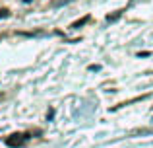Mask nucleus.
Returning <instances> with one entry per match:
<instances>
[{
  "mask_svg": "<svg viewBox=\"0 0 153 148\" xmlns=\"http://www.w3.org/2000/svg\"><path fill=\"white\" fill-rule=\"evenodd\" d=\"M29 138L31 137H29V134H25V133H14V134H10V137L6 138V144L12 146V148H18V146H23Z\"/></svg>",
  "mask_w": 153,
  "mask_h": 148,
  "instance_id": "f257e3e1",
  "label": "nucleus"
},
{
  "mask_svg": "<svg viewBox=\"0 0 153 148\" xmlns=\"http://www.w3.org/2000/svg\"><path fill=\"white\" fill-rule=\"evenodd\" d=\"M138 57H149V51H143V53H138Z\"/></svg>",
  "mask_w": 153,
  "mask_h": 148,
  "instance_id": "39448f33",
  "label": "nucleus"
},
{
  "mask_svg": "<svg viewBox=\"0 0 153 148\" xmlns=\"http://www.w3.org/2000/svg\"><path fill=\"white\" fill-rule=\"evenodd\" d=\"M122 12H126V10H118L116 14H112V16H107V22H116V20L122 16Z\"/></svg>",
  "mask_w": 153,
  "mask_h": 148,
  "instance_id": "7ed1b4c3",
  "label": "nucleus"
},
{
  "mask_svg": "<svg viewBox=\"0 0 153 148\" xmlns=\"http://www.w3.org/2000/svg\"><path fill=\"white\" fill-rule=\"evenodd\" d=\"M89 22V16H85V18H82V20H78V22H74L72 23V29H78V27H82V26H85V23Z\"/></svg>",
  "mask_w": 153,
  "mask_h": 148,
  "instance_id": "f03ea898",
  "label": "nucleus"
},
{
  "mask_svg": "<svg viewBox=\"0 0 153 148\" xmlns=\"http://www.w3.org/2000/svg\"><path fill=\"white\" fill-rule=\"evenodd\" d=\"M99 68H101L99 65H91V66H89V70H99Z\"/></svg>",
  "mask_w": 153,
  "mask_h": 148,
  "instance_id": "423d86ee",
  "label": "nucleus"
},
{
  "mask_svg": "<svg viewBox=\"0 0 153 148\" xmlns=\"http://www.w3.org/2000/svg\"><path fill=\"white\" fill-rule=\"evenodd\" d=\"M8 16H10V12H8L6 8H2V10H0V18H8Z\"/></svg>",
  "mask_w": 153,
  "mask_h": 148,
  "instance_id": "20e7f679",
  "label": "nucleus"
}]
</instances>
